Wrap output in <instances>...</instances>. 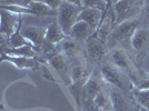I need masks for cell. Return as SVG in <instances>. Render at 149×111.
<instances>
[{
	"mask_svg": "<svg viewBox=\"0 0 149 111\" xmlns=\"http://www.w3.org/2000/svg\"><path fill=\"white\" fill-rule=\"evenodd\" d=\"M139 19H140L141 26L149 27V1H143V9L139 15Z\"/></svg>",
	"mask_w": 149,
	"mask_h": 111,
	"instance_id": "cell-22",
	"label": "cell"
},
{
	"mask_svg": "<svg viewBox=\"0 0 149 111\" xmlns=\"http://www.w3.org/2000/svg\"><path fill=\"white\" fill-rule=\"evenodd\" d=\"M8 40H9V38H7L6 36H3V35L0 33V46H1V44H6V43H8Z\"/></svg>",
	"mask_w": 149,
	"mask_h": 111,
	"instance_id": "cell-23",
	"label": "cell"
},
{
	"mask_svg": "<svg viewBox=\"0 0 149 111\" xmlns=\"http://www.w3.org/2000/svg\"><path fill=\"white\" fill-rule=\"evenodd\" d=\"M46 29H47V27L45 28L42 26L33 25V24H26V25L22 24L21 35L37 50L46 42V40H45Z\"/></svg>",
	"mask_w": 149,
	"mask_h": 111,
	"instance_id": "cell-11",
	"label": "cell"
},
{
	"mask_svg": "<svg viewBox=\"0 0 149 111\" xmlns=\"http://www.w3.org/2000/svg\"><path fill=\"white\" fill-rule=\"evenodd\" d=\"M26 7L32 11L33 17H48V18L50 17L52 19L57 17V10L50 9L44 1H37V0L27 1Z\"/></svg>",
	"mask_w": 149,
	"mask_h": 111,
	"instance_id": "cell-17",
	"label": "cell"
},
{
	"mask_svg": "<svg viewBox=\"0 0 149 111\" xmlns=\"http://www.w3.org/2000/svg\"><path fill=\"white\" fill-rule=\"evenodd\" d=\"M65 38H67V36L63 33L61 28L59 27L56 18L51 19V21L47 26V29H46V36H45L46 42L52 46H58Z\"/></svg>",
	"mask_w": 149,
	"mask_h": 111,
	"instance_id": "cell-15",
	"label": "cell"
},
{
	"mask_svg": "<svg viewBox=\"0 0 149 111\" xmlns=\"http://www.w3.org/2000/svg\"><path fill=\"white\" fill-rule=\"evenodd\" d=\"M108 89L111 101V111H140V107L131 93L124 92L110 87H108Z\"/></svg>",
	"mask_w": 149,
	"mask_h": 111,
	"instance_id": "cell-9",
	"label": "cell"
},
{
	"mask_svg": "<svg viewBox=\"0 0 149 111\" xmlns=\"http://www.w3.org/2000/svg\"><path fill=\"white\" fill-rule=\"evenodd\" d=\"M143 1H132V0H119L112 1L111 8L115 17V26L131 19L139 18L143 9Z\"/></svg>",
	"mask_w": 149,
	"mask_h": 111,
	"instance_id": "cell-7",
	"label": "cell"
},
{
	"mask_svg": "<svg viewBox=\"0 0 149 111\" xmlns=\"http://www.w3.org/2000/svg\"><path fill=\"white\" fill-rule=\"evenodd\" d=\"M95 32L96 31L93 30L90 26H88L86 22L77 21L74 25V27L71 28L68 37L71 38L74 41H77V42L85 43L88 38L90 37L91 35H93Z\"/></svg>",
	"mask_w": 149,
	"mask_h": 111,
	"instance_id": "cell-14",
	"label": "cell"
},
{
	"mask_svg": "<svg viewBox=\"0 0 149 111\" xmlns=\"http://www.w3.org/2000/svg\"><path fill=\"white\" fill-rule=\"evenodd\" d=\"M82 9L81 1H61L57 10L56 20L63 33L68 37L71 28L78 21V16Z\"/></svg>",
	"mask_w": 149,
	"mask_h": 111,
	"instance_id": "cell-5",
	"label": "cell"
},
{
	"mask_svg": "<svg viewBox=\"0 0 149 111\" xmlns=\"http://www.w3.org/2000/svg\"><path fill=\"white\" fill-rule=\"evenodd\" d=\"M105 87V82L102 80L99 70L97 68L96 70H93V72H91V74L89 76V78L86 81V83L82 87L81 100H85V99H91V100H93V98L98 94V92H99L100 90H102Z\"/></svg>",
	"mask_w": 149,
	"mask_h": 111,
	"instance_id": "cell-10",
	"label": "cell"
},
{
	"mask_svg": "<svg viewBox=\"0 0 149 111\" xmlns=\"http://www.w3.org/2000/svg\"><path fill=\"white\" fill-rule=\"evenodd\" d=\"M108 62H110L112 66L126 74L134 83V87L137 86L145 72L143 69L137 66L130 52L123 47H115L109 51Z\"/></svg>",
	"mask_w": 149,
	"mask_h": 111,
	"instance_id": "cell-1",
	"label": "cell"
},
{
	"mask_svg": "<svg viewBox=\"0 0 149 111\" xmlns=\"http://www.w3.org/2000/svg\"><path fill=\"white\" fill-rule=\"evenodd\" d=\"M22 15L0 9V33L10 38L16 31Z\"/></svg>",
	"mask_w": 149,
	"mask_h": 111,
	"instance_id": "cell-12",
	"label": "cell"
},
{
	"mask_svg": "<svg viewBox=\"0 0 149 111\" xmlns=\"http://www.w3.org/2000/svg\"><path fill=\"white\" fill-rule=\"evenodd\" d=\"M82 8H91V9H97L100 11H105L107 8L108 1H101V0H85L81 1Z\"/></svg>",
	"mask_w": 149,
	"mask_h": 111,
	"instance_id": "cell-21",
	"label": "cell"
},
{
	"mask_svg": "<svg viewBox=\"0 0 149 111\" xmlns=\"http://www.w3.org/2000/svg\"><path fill=\"white\" fill-rule=\"evenodd\" d=\"M1 55L10 56V57H24V58H37V50L32 46H25L21 48H10L8 44L0 46Z\"/></svg>",
	"mask_w": 149,
	"mask_h": 111,
	"instance_id": "cell-16",
	"label": "cell"
},
{
	"mask_svg": "<svg viewBox=\"0 0 149 111\" xmlns=\"http://www.w3.org/2000/svg\"><path fill=\"white\" fill-rule=\"evenodd\" d=\"M84 44L88 63L98 68L102 63L108 61L109 49L107 47V41L101 39L96 32L88 38Z\"/></svg>",
	"mask_w": 149,
	"mask_h": 111,
	"instance_id": "cell-4",
	"label": "cell"
},
{
	"mask_svg": "<svg viewBox=\"0 0 149 111\" xmlns=\"http://www.w3.org/2000/svg\"><path fill=\"white\" fill-rule=\"evenodd\" d=\"M99 111H105V110H99Z\"/></svg>",
	"mask_w": 149,
	"mask_h": 111,
	"instance_id": "cell-26",
	"label": "cell"
},
{
	"mask_svg": "<svg viewBox=\"0 0 149 111\" xmlns=\"http://www.w3.org/2000/svg\"><path fill=\"white\" fill-rule=\"evenodd\" d=\"M102 17H104V11H100L97 9H91V8H82L78 16V21L86 22L88 26H90L93 30L96 31L102 20Z\"/></svg>",
	"mask_w": 149,
	"mask_h": 111,
	"instance_id": "cell-13",
	"label": "cell"
},
{
	"mask_svg": "<svg viewBox=\"0 0 149 111\" xmlns=\"http://www.w3.org/2000/svg\"><path fill=\"white\" fill-rule=\"evenodd\" d=\"M131 94L140 108L149 110V89H134Z\"/></svg>",
	"mask_w": 149,
	"mask_h": 111,
	"instance_id": "cell-20",
	"label": "cell"
},
{
	"mask_svg": "<svg viewBox=\"0 0 149 111\" xmlns=\"http://www.w3.org/2000/svg\"><path fill=\"white\" fill-rule=\"evenodd\" d=\"M98 70L107 87L115 88L127 93H131V91L135 89L134 83L131 82L130 79L119 69L112 66L110 62L107 61L102 63L100 67H98Z\"/></svg>",
	"mask_w": 149,
	"mask_h": 111,
	"instance_id": "cell-3",
	"label": "cell"
},
{
	"mask_svg": "<svg viewBox=\"0 0 149 111\" xmlns=\"http://www.w3.org/2000/svg\"><path fill=\"white\" fill-rule=\"evenodd\" d=\"M5 110V108H3V105H1V103H0V111H3Z\"/></svg>",
	"mask_w": 149,
	"mask_h": 111,
	"instance_id": "cell-24",
	"label": "cell"
},
{
	"mask_svg": "<svg viewBox=\"0 0 149 111\" xmlns=\"http://www.w3.org/2000/svg\"><path fill=\"white\" fill-rule=\"evenodd\" d=\"M95 105L99 108L100 110L111 111V101H110V96H109V89L106 86L102 90H100L98 94L93 98Z\"/></svg>",
	"mask_w": 149,
	"mask_h": 111,
	"instance_id": "cell-19",
	"label": "cell"
},
{
	"mask_svg": "<svg viewBox=\"0 0 149 111\" xmlns=\"http://www.w3.org/2000/svg\"><path fill=\"white\" fill-rule=\"evenodd\" d=\"M139 27H141L139 18L131 19L115 26L107 38V47L109 51L115 47H123L126 49V44H128V50H130V40Z\"/></svg>",
	"mask_w": 149,
	"mask_h": 111,
	"instance_id": "cell-2",
	"label": "cell"
},
{
	"mask_svg": "<svg viewBox=\"0 0 149 111\" xmlns=\"http://www.w3.org/2000/svg\"><path fill=\"white\" fill-rule=\"evenodd\" d=\"M3 61L10 62L15 65L18 69H31V70H40L46 79L55 81L52 76L50 74L49 70L47 69L48 63L39 58H24V57H10V56H0V63Z\"/></svg>",
	"mask_w": 149,
	"mask_h": 111,
	"instance_id": "cell-8",
	"label": "cell"
},
{
	"mask_svg": "<svg viewBox=\"0 0 149 111\" xmlns=\"http://www.w3.org/2000/svg\"><path fill=\"white\" fill-rule=\"evenodd\" d=\"M22 22H24V19L21 17L20 21H19V25L17 27L16 31L13 32V35L9 38L8 40V46L10 48H21V47H25V46H32L29 41H27L25 38L22 37L21 35V27H22ZM33 47V46H32Z\"/></svg>",
	"mask_w": 149,
	"mask_h": 111,
	"instance_id": "cell-18",
	"label": "cell"
},
{
	"mask_svg": "<svg viewBox=\"0 0 149 111\" xmlns=\"http://www.w3.org/2000/svg\"><path fill=\"white\" fill-rule=\"evenodd\" d=\"M140 111H149V110H146V109H143V108H140Z\"/></svg>",
	"mask_w": 149,
	"mask_h": 111,
	"instance_id": "cell-25",
	"label": "cell"
},
{
	"mask_svg": "<svg viewBox=\"0 0 149 111\" xmlns=\"http://www.w3.org/2000/svg\"><path fill=\"white\" fill-rule=\"evenodd\" d=\"M130 50L137 66L143 69V60L149 53V27L141 26L135 31L130 40Z\"/></svg>",
	"mask_w": 149,
	"mask_h": 111,
	"instance_id": "cell-6",
	"label": "cell"
}]
</instances>
